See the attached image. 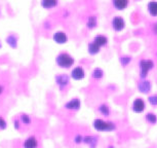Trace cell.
Here are the masks:
<instances>
[{
  "label": "cell",
  "instance_id": "obj_1",
  "mask_svg": "<svg viewBox=\"0 0 157 148\" xmlns=\"http://www.w3.org/2000/svg\"><path fill=\"white\" fill-rule=\"evenodd\" d=\"M56 62H57V65L60 68H63V69H69L74 65L75 63V60L71 55H69L66 52H62L60 53L57 58H56Z\"/></svg>",
  "mask_w": 157,
  "mask_h": 148
},
{
  "label": "cell",
  "instance_id": "obj_2",
  "mask_svg": "<svg viewBox=\"0 0 157 148\" xmlns=\"http://www.w3.org/2000/svg\"><path fill=\"white\" fill-rule=\"evenodd\" d=\"M93 126L94 130L99 132H111L115 130V125L113 123H110V121H106L102 119V118H97V119L94 120Z\"/></svg>",
  "mask_w": 157,
  "mask_h": 148
},
{
  "label": "cell",
  "instance_id": "obj_3",
  "mask_svg": "<svg viewBox=\"0 0 157 148\" xmlns=\"http://www.w3.org/2000/svg\"><path fill=\"white\" fill-rule=\"evenodd\" d=\"M56 84L60 88V91H64L70 84V76L65 73L58 74L56 76Z\"/></svg>",
  "mask_w": 157,
  "mask_h": 148
},
{
  "label": "cell",
  "instance_id": "obj_4",
  "mask_svg": "<svg viewBox=\"0 0 157 148\" xmlns=\"http://www.w3.org/2000/svg\"><path fill=\"white\" fill-rule=\"evenodd\" d=\"M81 107V102L78 98H73L70 101L65 103L64 108L69 111H78Z\"/></svg>",
  "mask_w": 157,
  "mask_h": 148
},
{
  "label": "cell",
  "instance_id": "obj_5",
  "mask_svg": "<svg viewBox=\"0 0 157 148\" xmlns=\"http://www.w3.org/2000/svg\"><path fill=\"white\" fill-rule=\"evenodd\" d=\"M70 76L74 80H82V79L85 77V71L83 70L82 67L77 66L75 68H73V70L71 71Z\"/></svg>",
  "mask_w": 157,
  "mask_h": 148
},
{
  "label": "cell",
  "instance_id": "obj_6",
  "mask_svg": "<svg viewBox=\"0 0 157 148\" xmlns=\"http://www.w3.org/2000/svg\"><path fill=\"white\" fill-rule=\"evenodd\" d=\"M38 139L36 136L31 135L27 137L23 142V147L24 148H38Z\"/></svg>",
  "mask_w": 157,
  "mask_h": 148
},
{
  "label": "cell",
  "instance_id": "obj_7",
  "mask_svg": "<svg viewBox=\"0 0 157 148\" xmlns=\"http://www.w3.org/2000/svg\"><path fill=\"white\" fill-rule=\"evenodd\" d=\"M140 66H141V75H142V77H145V76L147 75L148 71H149L151 68L153 67V62L149 61V60H143V61H141Z\"/></svg>",
  "mask_w": 157,
  "mask_h": 148
},
{
  "label": "cell",
  "instance_id": "obj_8",
  "mask_svg": "<svg viewBox=\"0 0 157 148\" xmlns=\"http://www.w3.org/2000/svg\"><path fill=\"white\" fill-rule=\"evenodd\" d=\"M54 40L56 43L58 44H65L68 41V36L67 34L63 31H58L54 34Z\"/></svg>",
  "mask_w": 157,
  "mask_h": 148
},
{
  "label": "cell",
  "instance_id": "obj_9",
  "mask_svg": "<svg viewBox=\"0 0 157 148\" xmlns=\"http://www.w3.org/2000/svg\"><path fill=\"white\" fill-rule=\"evenodd\" d=\"M124 25H125L124 21L122 18H120V17L114 18L113 21H112V26H113L115 31H121L124 28Z\"/></svg>",
  "mask_w": 157,
  "mask_h": 148
},
{
  "label": "cell",
  "instance_id": "obj_10",
  "mask_svg": "<svg viewBox=\"0 0 157 148\" xmlns=\"http://www.w3.org/2000/svg\"><path fill=\"white\" fill-rule=\"evenodd\" d=\"M19 119L20 121L22 123V125L24 127H30L31 126V123H32V118L31 116L29 114L27 113H21L19 114Z\"/></svg>",
  "mask_w": 157,
  "mask_h": 148
},
{
  "label": "cell",
  "instance_id": "obj_11",
  "mask_svg": "<svg viewBox=\"0 0 157 148\" xmlns=\"http://www.w3.org/2000/svg\"><path fill=\"white\" fill-rule=\"evenodd\" d=\"M145 109V103L142 99H137L135 100L134 104H132V110L137 113H140Z\"/></svg>",
  "mask_w": 157,
  "mask_h": 148
},
{
  "label": "cell",
  "instance_id": "obj_12",
  "mask_svg": "<svg viewBox=\"0 0 157 148\" xmlns=\"http://www.w3.org/2000/svg\"><path fill=\"white\" fill-rule=\"evenodd\" d=\"M94 42L97 43L98 45L101 47V46H104V45H106V44H107L108 39H107V37L104 36V35H98V36L94 38Z\"/></svg>",
  "mask_w": 157,
  "mask_h": 148
},
{
  "label": "cell",
  "instance_id": "obj_13",
  "mask_svg": "<svg viewBox=\"0 0 157 148\" xmlns=\"http://www.w3.org/2000/svg\"><path fill=\"white\" fill-rule=\"evenodd\" d=\"M6 42L10 45L11 49H17V37L16 35H10L6 38Z\"/></svg>",
  "mask_w": 157,
  "mask_h": 148
},
{
  "label": "cell",
  "instance_id": "obj_14",
  "mask_svg": "<svg viewBox=\"0 0 157 148\" xmlns=\"http://www.w3.org/2000/svg\"><path fill=\"white\" fill-rule=\"evenodd\" d=\"M82 143H85V144L90 145L91 148H94L97 144V140L93 136H85V137H83V142H82Z\"/></svg>",
  "mask_w": 157,
  "mask_h": 148
},
{
  "label": "cell",
  "instance_id": "obj_15",
  "mask_svg": "<svg viewBox=\"0 0 157 148\" xmlns=\"http://www.w3.org/2000/svg\"><path fill=\"white\" fill-rule=\"evenodd\" d=\"M113 3L117 10H123L128 4V0H113Z\"/></svg>",
  "mask_w": 157,
  "mask_h": 148
},
{
  "label": "cell",
  "instance_id": "obj_16",
  "mask_svg": "<svg viewBox=\"0 0 157 148\" xmlns=\"http://www.w3.org/2000/svg\"><path fill=\"white\" fill-rule=\"evenodd\" d=\"M100 49H101V47L98 45L97 43H94V41L88 44V53H90V55H96V54H98V53L100 52Z\"/></svg>",
  "mask_w": 157,
  "mask_h": 148
},
{
  "label": "cell",
  "instance_id": "obj_17",
  "mask_svg": "<svg viewBox=\"0 0 157 148\" xmlns=\"http://www.w3.org/2000/svg\"><path fill=\"white\" fill-rule=\"evenodd\" d=\"M13 126L16 131L17 132H23L24 131V126L22 125V123L20 121L19 117H14L13 120Z\"/></svg>",
  "mask_w": 157,
  "mask_h": 148
},
{
  "label": "cell",
  "instance_id": "obj_18",
  "mask_svg": "<svg viewBox=\"0 0 157 148\" xmlns=\"http://www.w3.org/2000/svg\"><path fill=\"white\" fill-rule=\"evenodd\" d=\"M58 3V0H42L41 1V5L45 8H50L56 6Z\"/></svg>",
  "mask_w": 157,
  "mask_h": 148
},
{
  "label": "cell",
  "instance_id": "obj_19",
  "mask_svg": "<svg viewBox=\"0 0 157 148\" xmlns=\"http://www.w3.org/2000/svg\"><path fill=\"white\" fill-rule=\"evenodd\" d=\"M99 111H100V113L104 115V116H109V114H110V108L108 107L106 104H102L99 107Z\"/></svg>",
  "mask_w": 157,
  "mask_h": 148
},
{
  "label": "cell",
  "instance_id": "obj_20",
  "mask_svg": "<svg viewBox=\"0 0 157 148\" xmlns=\"http://www.w3.org/2000/svg\"><path fill=\"white\" fill-rule=\"evenodd\" d=\"M148 10H149V13L152 16H157V2H150L148 4Z\"/></svg>",
  "mask_w": 157,
  "mask_h": 148
},
{
  "label": "cell",
  "instance_id": "obj_21",
  "mask_svg": "<svg viewBox=\"0 0 157 148\" xmlns=\"http://www.w3.org/2000/svg\"><path fill=\"white\" fill-rule=\"evenodd\" d=\"M93 77L96 79H100L103 77V71L100 69V68H97L93 71Z\"/></svg>",
  "mask_w": 157,
  "mask_h": 148
},
{
  "label": "cell",
  "instance_id": "obj_22",
  "mask_svg": "<svg viewBox=\"0 0 157 148\" xmlns=\"http://www.w3.org/2000/svg\"><path fill=\"white\" fill-rule=\"evenodd\" d=\"M7 129V121L3 116L0 115V131H5Z\"/></svg>",
  "mask_w": 157,
  "mask_h": 148
},
{
  "label": "cell",
  "instance_id": "obj_23",
  "mask_svg": "<svg viewBox=\"0 0 157 148\" xmlns=\"http://www.w3.org/2000/svg\"><path fill=\"white\" fill-rule=\"evenodd\" d=\"M96 24H97V20L94 17H90V19L87 21V27L90 29H93L96 27Z\"/></svg>",
  "mask_w": 157,
  "mask_h": 148
},
{
  "label": "cell",
  "instance_id": "obj_24",
  "mask_svg": "<svg viewBox=\"0 0 157 148\" xmlns=\"http://www.w3.org/2000/svg\"><path fill=\"white\" fill-rule=\"evenodd\" d=\"M74 142L76 144H80L83 142V136H81L80 134H77L75 137H74Z\"/></svg>",
  "mask_w": 157,
  "mask_h": 148
},
{
  "label": "cell",
  "instance_id": "obj_25",
  "mask_svg": "<svg viewBox=\"0 0 157 148\" xmlns=\"http://www.w3.org/2000/svg\"><path fill=\"white\" fill-rule=\"evenodd\" d=\"M147 119L149 120L151 123H156V116L154 114H152V113H149V114L147 115Z\"/></svg>",
  "mask_w": 157,
  "mask_h": 148
},
{
  "label": "cell",
  "instance_id": "obj_26",
  "mask_svg": "<svg viewBox=\"0 0 157 148\" xmlns=\"http://www.w3.org/2000/svg\"><path fill=\"white\" fill-rule=\"evenodd\" d=\"M140 88H141L142 92H143V90H144V92H145V93H146V92L149 91L150 85H149V84H148V82L146 81V82H143V87H142V85H140Z\"/></svg>",
  "mask_w": 157,
  "mask_h": 148
},
{
  "label": "cell",
  "instance_id": "obj_27",
  "mask_svg": "<svg viewBox=\"0 0 157 148\" xmlns=\"http://www.w3.org/2000/svg\"><path fill=\"white\" fill-rule=\"evenodd\" d=\"M149 101L151 104H153V105H157V97L156 96H154V97H150L149 98Z\"/></svg>",
  "mask_w": 157,
  "mask_h": 148
},
{
  "label": "cell",
  "instance_id": "obj_28",
  "mask_svg": "<svg viewBox=\"0 0 157 148\" xmlns=\"http://www.w3.org/2000/svg\"><path fill=\"white\" fill-rule=\"evenodd\" d=\"M3 90H4L3 87H2V85H0V96H1L2 93H3Z\"/></svg>",
  "mask_w": 157,
  "mask_h": 148
},
{
  "label": "cell",
  "instance_id": "obj_29",
  "mask_svg": "<svg viewBox=\"0 0 157 148\" xmlns=\"http://www.w3.org/2000/svg\"><path fill=\"white\" fill-rule=\"evenodd\" d=\"M154 30H155V32H156V33H157V24H156V25H155V27H154Z\"/></svg>",
  "mask_w": 157,
  "mask_h": 148
},
{
  "label": "cell",
  "instance_id": "obj_30",
  "mask_svg": "<svg viewBox=\"0 0 157 148\" xmlns=\"http://www.w3.org/2000/svg\"><path fill=\"white\" fill-rule=\"evenodd\" d=\"M1 46H2V44H1V41H0V49H1Z\"/></svg>",
  "mask_w": 157,
  "mask_h": 148
},
{
  "label": "cell",
  "instance_id": "obj_31",
  "mask_svg": "<svg viewBox=\"0 0 157 148\" xmlns=\"http://www.w3.org/2000/svg\"><path fill=\"white\" fill-rule=\"evenodd\" d=\"M109 148H114V147H112V146H110V147H109Z\"/></svg>",
  "mask_w": 157,
  "mask_h": 148
}]
</instances>
